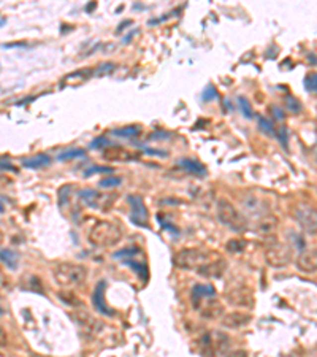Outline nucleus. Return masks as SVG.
Returning a JSON list of instances; mask_svg holds the SVG:
<instances>
[{
    "label": "nucleus",
    "instance_id": "f257e3e1",
    "mask_svg": "<svg viewBox=\"0 0 317 357\" xmlns=\"http://www.w3.org/2000/svg\"><path fill=\"white\" fill-rule=\"evenodd\" d=\"M123 235H124L123 225L102 219V221H97L91 227V230L87 233V238L91 241V245L97 248H110L119 243Z\"/></svg>",
    "mask_w": 317,
    "mask_h": 357
},
{
    "label": "nucleus",
    "instance_id": "f03ea898",
    "mask_svg": "<svg viewBox=\"0 0 317 357\" xmlns=\"http://www.w3.org/2000/svg\"><path fill=\"white\" fill-rule=\"evenodd\" d=\"M56 285L62 289H75L83 286L87 280V267L79 264L63 262L59 264L53 272Z\"/></svg>",
    "mask_w": 317,
    "mask_h": 357
},
{
    "label": "nucleus",
    "instance_id": "7ed1b4c3",
    "mask_svg": "<svg viewBox=\"0 0 317 357\" xmlns=\"http://www.w3.org/2000/svg\"><path fill=\"white\" fill-rule=\"evenodd\" d=\"M213 259L209 251L201 249V248H184L178 251L173 257V264L181 270H200L201 267L209 264Z\"/></svg>",
    "mask_w": 317,
    "mask_h": 357
},
{
    "label": "nucleus",
    "instance_id": "20e7f679",
    "mask_svg": "<svg viewBox=\"0 0 317 357\" xmlns=\"http://www.w3.org/2000/svg\"><path fill=\"white\" fill-rule=\"evenodd\" d=\"M217 219L219 222L229 227L233 232H245L248 229V219L241 214L232 202L227 199H221L217 202Z\"/></svg>",
    "mask_w": 317,
    "mask_h": 357
},
{
    "label": "nucleus",
    "instance_id": "39448f33",
    "mask_svg": "<svg viewBox=\"0 0 317 357\" xmlns=\"http://www.w3.org/2000/svg\"><path fill=\"white\" fill-rule=\"evenodd\" d=\"M229 346H230V338L217 330H211L200 338L201 353L206 357H216L219 354L225 356Z\"/></svg>",
    "mask_w": 317,
    "mask_h": 357
},
{
    "label": "nucleus",
    "instance_id": "423d86ee",
    "mask_svg": "<svg viewBox=\"0 0 317 357\" xmlns=\"http://www.w3.org/2000/svg\"><path fill=\"white\" fill-rule=\"evenodd\" d=\"M292 216L306 233H317V208L300 202L292 207Z\"/></svg>",
    "mask_w": 317,
    "mask_h": 357
},
{
    "label": "nucleus",
    "instance_id": "0eeeda50",
    "mask_svg": "<svg viewBox=\"0 0 317 357\" xmlns=\"http://www.w3.org/2000/svg\"><path fill=\"white\" fill-rule=\"evenodd\" d=\"M78 196H79V200L83 202V205L92 210H99V212H108V210L115 205V202L118 199L116 194H103L94 189L79 191Z\"/></svg>",
    "mask_w": 317,
    "mask_h": 357
},
{
    "label": "nucleus",
    "instance_id": "6e6552de",
    "mask_svg": "<svg viewBox=\"0 0 317 357\" xmlns=\"http://www.w3.org/2000/svg\"><path fill=\"white\" fill-rule=\"evenodd\" d=\"M70 316L81 334L86 337H95L103 327L102 321H99L92 313H89L84 308H76L75 311H71Z\"/></svg>",
    "mask_w": 317,
    "mask_h": 357
},
{
    "label": "nucleus",
    "instance_id": "1a4fd4ad",
    "mask_svg": "<svg viewBox=\"0 0 317 357\" xmlns=\"http://www.w3.org/2000/svg\"><path fill=\"white\" fill-rule=\"evenodd\" d=\"M265 261L270 267L282 269L292 261V249L284 243H271L265 249Z\"/></svg>",
    "mask_w": 317,
    "mask_h": 357
},
{
    "label": "nucleus",
    "instance_id": "9d476101",
    "mask_svg": "<svg viewBox=\"0 0 317 357\" xmlns=\"http://www.w3.org/2000/svg\"><path fill=\"white\" fill-rule=\"evenodd\" d=\"M227 302L233 306L241 308H253L254 305V294L246 285H233L225 292Z\"/></svg>",
    "mask_w": 317,
    "mask_h": 357
},
{
    "label": "nucleus",
    "instance_id": "9b49d317",
    "mask_svg": "<svg viewBox=\"0 0 317 357\" xmlns=\"http://www.w3.org/2000/svg\"><path fill=\"white\" fill-rule=\"evenodd\" d=\"M240 205H241L243 210H245V216L253 217L254 221H255V219H258L260 216L270 213V212H268L266 205H265V202L254 192L243 194L241 199H240Z\"/></svg>",
    "mask_w": 317,
    "mask_h": 357
},
{
    "label": "nucleus",
    "instance_id": "f8f14e48",
    "mask_svg": "<svg viewBox=\"0 0 317 357\" xmlns=\"http://www.w3.org/2000/svg\"><path fill=\"white\" fill-rule=\"evenodd\" d=\"M128 205H130V221L138 227H148L149 225V213L144 205V199L141 196H128Z\"/></svg>",
    "mask_w": 317,
    "mask_h": 357
},
{
    "label": "nucleus",
    "instance_id": "ddd939ff",
    "mask_svg": "<svg viewBox=\"0 0 317 357\" xmlns=\"http://www.w3.org/2000/svg\"><path fill=\"white\" fill-rule=\"evenodd\" d=\"M297 269L302 273H314L317 272V248L302 251L297 257Z\"/></svg>",
    "mask_w": 317,
    "mask_h": 357
},
{
    "label": "nucleus",
    "instance_id": "4468645a",
    "mask_svg": "<svg viewBox=\"0 0 317 357\" xmlns=\"http://www.w3.org/2000/svg\"><path fill=\"white\" fill-rule=\"evenodd\" d=\"M193 308L198 310L200 314L206 319H219V318H222V314H224V308L216 298L203 300V302H198L197 305H193Z\"/></svg>",
    "mask_w": 317,
    "mask_h": 357
},
{
    "label": "nucleus",
    "instance_id": "2eb2a0df",
    "mask_svg": "<svg viewBox=\"0 0 317 357\" xmlns=\"http://www.w3.org/2000/svg\"><path fill=\"white\" fill-rule=\"evenodd\" d=\"M105 290H107V283L100 281L99 285L95 286L94 292H92V303L95 306V310L99 311L100 314L113 316V314H115V311H113L111 308L108 306V303L105 302Z\"/></svg>",
    "mask_w": 317,
    "mask_h": 357
},
{
    "label": "nucleus",
    "instance_id": "dca6fc26",
    "mask_svg": "<svg viewBox=\"0 0 317 357\" xmlns=\"http://www.w3.org/2000/svg\"><path fill=\"white\" fill-rule=\"evenodd\" d=\"M103 159L110 162H130L136 159V154L130 152L123 146H108L103 151Z\"/></svg>",
    "mask_w": 317,
    "mask_h": 357
},
{
    "label": "nucleus",
    "instance_id": "f3484780",
    "mask_svg": "<svg viewBox=\"0 0 317 357\" xmlns=\"http://www.w3.org/2000/svg\"><path fill=\"white\" fill-rule=\"evenodd\" d=\"M221 322L227 329H240L251 322V314H248L246 311H232L222 316Z\"/></svg>",
    "mask_w": 317,
    "mask_h": 357
},
{
    "label": "nucleus",
    "instance_id": "a211bd4d",
    "mask_svg": "<svg viewBox=\"0 0 317 357\" xmlns=\"http://www.w3.org/2000/svg\"><path fill=\"white\" fill-rule=\"evenodd\" d=\"M278 224H279L278 217L271 213H266L263 216H260L258 219H255L254 229L260 235H271V233H274L276 229H278Z\"/></svg>",
    "mask_w": 317,
    "mask_h": 357
},
{
    "label": "nucleus",
    "instance_id": "6ab92c4d",
    "mask_svg": "<svg viewBox=\"0 0 317 357\" xmlns=\"http://www.w3.org/2000/svg\"><path fill=\"white\" fill-rule=\"evenodd\" d=\"M92 73H95V70L92 69H83V70H76V71H71L70 75H67L63 79H62V87L65 86H70V87H76L79 84H83L84 81H87L89 78L92 76Z\"/></svg>",
    "mask_w": 317,
    "mask_h": 357
},
{
    "label": "nucleus",
    "instance_id": "aec40b11",
    "mask_svg": "<svg viewBox=\"0 0 317 357\" xmlns=\"http://www.w3.org/2000/svg\"><path fill=\"white\" fill-rule=\"evenodd\" d=\"M225 267H227L225 261H222L221 257H216L209 264H206L205 267H201V269L198 270V273L203 275V277H206V278H219L225 272Z\"/></svg>",
    "mask_w": 317,
    "mask_h": 357
},
{
    "label": "nucleus",
    "instance_id": "412c9836",
    "mask_svg": "<svg viewBox=\"0 0 317 357\" xmlns=\"http://www.w3.org/2000/svg\"><path fill=\"white\" fill-rule=\"evenodd\" d=\"M208 298H216V289L213 285H195L192 289V302L197 305L198 302Z\"/></svg>",
    "mask_w": 317,
    "mask_h": 357
},
{
    "label": "nucleus",
    "instance_id": "4be33fe9",
    "mask_svg": "<svg viewBox=\"0 0 317 357\" xmlns=\"http://www.w3.org/2000/svg\"><path fill=\"white\" fill-rule=\"evenodd\" d=\"M51 164V156L50 154H35V156L27 157L22 160V167L24 168H30V170H38V168H45Z\"/></svg>",
    "mask_w": 317,
    "mask_h": 357
},
{
    "label": "nucleus",
    "instance_id": "5701e85b",
    "mask_svg": "<svg viewBox=\"0 0 317 357\" xmlns=\"http://www.w3.org/2000/svg\"><path fill=\"white\" fill-rule=\"evenodd\" d=\"M178 165L181 168H184L186 172H189L192 175H197V176H203L206 175V167L201 164V162L195 160V159H190V157H184L178 162Z\"/></svg>",
    "mask_w": 317,
    "mask_h": 357
},
{
    "label": "nucleus",
    "instance_id": "b1692460",
    "mask_svg": "<svg viewBox=\"0 0 317 357\" xmlns=\"http://www.w3.org/2000/svg\"><path fill=\"white\" fill-rule=\"evenodd\" d=\"M18 261H19V256H18V253H14L13 249L5 248L0 251V262H3L10 270L18 269Z\"/></svg>",
    "mask_w": 317,
    "mask_h": 357
},
{
    "label": "nucleus",
    "instance_id": "393cba45",
    "mask_svg": "<svg viewBox=\"0 0 317 357\" xmlns=\"http://www.w3.org/2000/svg\"><path fill=\"white\" fill-rule=\"evenodd\" d=\"M140 253H141V249L138 248V246H128V248H123V249L116 251L113 257H115V259H121V261L127 262V261H133V257H135L136 254H140Z\"/></svg>",
    "mask_w": 317,
    "mask_h": 357
},
{
    "label": "nucleus",
    "instance_id": "a878e982",
    "mask_svg": "<svg viewBox=\"0 0 317 357\" xmlns=\"http://www.w3.org/2000/svg\"><path fill=\"white\" fill-rule=\"evenodd\" d=\"M140 132H141L140 126H127V127L115 129V131H113V135L124 137V139H133V137H136Z\"/></svg>",
    "mask_w": 317,
    "mask_h": 357
},
{
    "label": "nucleus",
    "instance_id": "bb28decb",
    "mask_svg": "<svg viewBox=\"0 0 317 357\" xmlns=\"http://www.w3.org/2000/svg\"><path fill=\"white\" fill-rule=\"evenodd\" d=\"M258 127H260V131H262L263 134H266V135H274L276 137V129H274V126H273V123L268 118H265V116H258Z\"/></svg>",
    "mask_w": 317,
    "mask_h": 357
},
{
    "label": "nucleus",
    "instance_id": "cd10ccee",
    "mask_svg": "<svg viewBox=\"0 0 317 357\" xmlns=\"http://www.w3.org/2000/svg\"><path fill=\"white\" fill-rule=\"evenodd\" d=\"M86 154L84 149H79V148H75V149H68V151H63L62 154H59L58 159L59 160H67V159H75V157H83Z\"/></svg>",
    "mask_w": 317,
    "mask_h": 357
},
{
    "label": "nucleus",
    "instance_id": "c85d7f7f",
    "mask_svg": "<svg viewBox=\"0 0 317 357\" xmlns=\"http://www.w3.org/2000/svg\"><path fill=\"white\" fill-rule=\"evenodd\" d=\"M245 248H246V241L240 238L229 240V243H227V249H229L230 253H241Z\"/></svg>",
    "mask_w": 317,
    "mask_h": 357
},
{
    "label": "nucleus",
    "instance_id": "c756f323",
    "mask_svg": "<svg viewBox=\"0 0 317 357\" xmlns=\"http://www.w3.org/2000/svg\"><path fill=\"white\" fill-rule=\"evenodd\" d=\"M59 297L63 300L65 303L67 305H70V306H76V308H81V306H84V305H81V302H79V298L76 297V295H73L71 292H61L59 294Z\"/></svg>",
    "mask_w": 317,
    "mask_h": 357
},
{
    "label": "nucleus",
    "instance_id": "7c9ffc66",
    "mask_svg": "<svg viewBox=\"0 0 317 357\" xmlns=\"http://www.w3.org/2000/svg\"><path fill=\"white\" fill-rule=\"evenodd\" d=\"M127 265H130V267H132V269L138 273V275H140V277L143 278V280H146V278H148V270H146V269H148V267H146L144 265V262H136V261H127L126 262Z\"/></svg>",
    "mask_w": 317,
    "mask_h": 357
},
{
    "label": "nucleus",
    "instance_id": "2f4dec72",
    "mask_svg": "<svg viewBox=\"0 0 317 357\" xmlns=\"http://www.w3.org/2000/svg\"><path fill=\"white\" fill-rule=\"evenodd\" d=\"M305 87L310 92H317V71L310 73V75L305 78Z\"/></svg>",
    "mask_w": 317,
    "mask_h": 357
},
{
    "label": "nucleus",
    "instance_id": "473e14b6",
    "mask_svg": "<svg viewBox=\"0 0 317 357\" xmlns=\"http://www.w3.org/2000/svg\"><path fill=\"white\" fill-rule=\"evenodd\" d=\"M238 102H240V108L243 111V115H245L246 118H253V108H251V105L248 102L246 97H238Z\"/></svg>",
    "mask_w": 317,
    "mask_h": 357
},
{
    "label": "nucleus",
    "instance_id": "72a5a7b5",
    "mask_svg": "<svg viewBox=\"0 0 317 357\" xmlns=\"http://www.w3.org/2000/svg\"><path fill=\"white\" fill-rule=\"evenodd\" d=\"M123 184V180L121 178H105V180L100 181V186L102 188H116V186H121Z\"/></svg>",
    "mask_w": 317,
    "mask_h": 357
},
{
    "label": "nucleus",
    "instance_id": "f704fd0d",
    "mask_svg": "<svg viewBox=\"0 0 317 357\" xmlns=\"http://www.w3.org/2000/svg\"><path fill=\"white\" fill-rule=\"evenodd\" d=\"M276 139H278L284 148L287 149V127H284V126L279 127L278 131H276Z\"/></svg>",
    "mask_w": 317,
    "mask_h": 357
},
{
    "label": "nucleus",
    "instance_id": "c9c22d12",
    "mask_svg": "<svg viewBox=\"0 0 317 357\" xmlns=\"http://www.w3.org/2000/svg\"><path fill=\"white\" fill-rule=\"evenodd\" d=\"M286 105H287V108H290L292 111H300V108H302V107H300V102L297 100V99H294V97H287V99H286Z\"/></svg>",
    "mask_w": 317,
    "mask_h": 357
},
{
    "label": "nucleus",
    "instance_id": "e433bc0d",
    "mask_svg": "<svg viewBox=\"0 0 317 357\" xmlns=\"http://www.w3.org/2000/svg\"><path fill=\"white\" fill-rule=\"evenodd\" d=\"M92 146V148H95V149H99V148H103V146H107V148H108V139H107V137H99V139H95L94 140V143L91 144Z\"/></svg>",
    "mask_w": 317,
    "mask_h": 357
},
{
    "label": "nucleus",
    "instance_id": "4c0bfd02",
    "mask_svg": "<svg viewBox=\"0 0 317 357\" xmlns=\"http://www.w3.org/2000/svg\"><path fill=\"white\" fill-rule=\"evenodd\" d=\"M110 173V172H113V168H110V167H92V168H89L87 172H86V175H92V173Z\"/></svg>",
    "mask_w": 317,
    "mask_h": 357
},
{
    "label": "nucleus",
    "instance_id": "58836bf2",
    "mask_svg": "<svg viewBox=\"0 0 317 357\" xmlns=\"http://www.w3.org/2000/svg\"><path fill=\"white\" fill-rule=\"evenodd\" d=\"M224 357H248V351H245V350H235L232 353H227Z\"/></svg>",
    "mask_w": 317,
    "mask_h": 357
},
{
    "label": "nucleus",
    "instance_id": "ea45409f",
    "mask_svg": "<svg viewBox=\"0 0 317 357\" xmlns=\"http://www.w3.org/2000/svg\"><path fill=\"white\" fill-rule=\"evenodd\" d=\"M271 113H274V116H276V119H284V111L279 108V107H276V105H274V107H271Z\"/></svg>",
    "mask_w": 317,
    "mask_h": 357
},
{
    "label": "nucleus",
    "instance_id": "a19ab883",
    "mask_svg": "<svg viewBox=\"0 0 317 357\" xmlns=\"http://www.w3.org/2000/svg\"><path fill=\"white\" fill-rule=\"evenodd\" d=\"M0 170H11V172H16V168L11 164H5V162H0Z\"/></svg>",
    "mask_w": 317,
    "mask_h": 357
},
{
    "label": "nucleus",
    "instance_id": "79ce46f5",
    "mask_svg": "<svg viewBox=\"0 0 317 357\" xmlns=\"http://www.w3.org/2000/svg\"><path fill=\"white\" fill-rule=\"evenodd\" d=\"M2 212H3V207H2V205H0V213H2Z\"/></svg>",
    "mask_w": 317,
    "mask_h": 357
},
{
    "label": "nucleus",
    "instance_id": "37998d69",
    "mask_svg": "<svg viewBox=\"0 0 317 357\" xmlns=\"http://www.w3.org/2000/svg\"><path fill=\"white\" fill-rule=\"evenodd\" d=\"M3 22H5V21H3V19H2V21H0V26H2V24H3Z\"/></svg>",
    "mask_w": 317,
    "mask_h": 357
},
{
    "label": "nucleus",
    "instance_id": "c03bdc74",
    "mask_svg": "<svg viewBox=\"0 0 317 357\" xmlns=\"http://www.w3.org/2000/svg\"><path fill=\"white\" fill-rule=\"evenodd\" d=\"M3 313V310H2V308H0V314H2Z\"/></svg>",
    "mask_w": 317,
    "mask_h": 357
}]
</instances>
